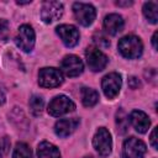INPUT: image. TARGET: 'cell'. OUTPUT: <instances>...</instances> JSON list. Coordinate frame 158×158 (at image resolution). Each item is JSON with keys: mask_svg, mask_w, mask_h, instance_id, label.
Masks as SVG:
<instances>
[{"mask_svg": "<svg viewBox=\"0 0 158 158\" xmlns=\"http://www.w3.org/2000/svg\"><path fill=\"white\" fill-rule=\"evenodd\" d=\"M118 51L120 53L128 59H135L141 57L142 52H143V44L142 41L139 40V37L135 36V35H128L122 37L118 41Z\"/></svg>", "mask_w": 158, "mask_h": 158, "instance_id": "6da1fadb", "label": "cell"}, {"mask_svg": "<svg viewBox=\"0 0 158 158\" xmlns=\"http://www.w3.org/2000/svg\"><path fill=\"white\" fill-rule=\"evenodd\" d=\"M75 104L65 95H57L48 104V114L52 116H62L74 111Z\"/></svg>", "mask_w": 158, "mask_h": 158, "instance_id": "7a4b0ae2", "label": "cell"}, {"mask_svg": "<svg viewBox=\"0 0 158 158\" xmlns=\"http://www.w3.org/2000/svg\"><path fill=\"white\" fill-rule=\"evenodd\" d=\"M93 144H94L95 151L101 157L109 156L112 148V138H111L110 132L105 127H100L93 138Z\"/></svg>", "mask_w": 158, "mask_h": 158, "instance_id": "3957f363", "label": "cell"}, {"mask_svg": "<svg viewBox=\"0 0 158 158\" xmlns=\"http://www.w3.org/2000/svg\"><path fill=\"white\" fill-rule=\"evenodd\" d=\"M63 83V74L57 68H42L38 72V84L43 88H57Z\"/></svg>", "mask_w": 158, "mask_h": 158, "instance_id": "277c9868", "label": "cell"}, {"mask_svg": "<svg viewBox=\"0 0 158 158\" xmlns=\"http://www.w3.org/2000/svg\"><path fill=\"white\" fill-rule=\"evenodd\" d=\"M73 12L75 16V20L83 25V26H89L94 22L96 11L95 7L90 4L85 2H74L73 4Z\"/></svg>", "mask_w": 158, "mask_h": 158, "instance_id": "5b68a950", "label": "cell"}, {"mask_svg": "<svg viewBox=\"0 0 158 158\" xmlns=\"http://www.w3.org/2000/svg\"><path fill=\"white\" fill-rule=\"evenodd\" d=\"M85 58H86V63H88L89 69L93 70V72L102 70L106 67L107 62H109L107 57L95 46H90V47L86 48Z\"/></svg>", "mask_w": 158, "mask_h": 158, "instance_id": "8992f818", "label": "cell"}, {"mask_svg": "<svg viewBox=\"0 0 158 158\" xmlns=\"http://www.w3.org/2000/svg\"><path fill=\"white\" fill-rule=\"evenodd\" d=\"M16 46L23 52H31L35 46V31L30 25H22L19 27L15 37Z\"/></svg>", "mask_w": 158, "mask_h": 158, "instance_id": "52a82bcc", "label": "cell"}, {"mask_svg": "<svg viewBox=\"0 0 158 158\" xmlns=\"http://www.w3.org/2000/svg\"><path fill=\"white\" fill-rule=\"evenodd\" d=\"M146 151V144L141 139L130 137L123 142L122 158H144Z\"/></svg>", "mask_w": 158, "mask_h": 158, "instance_id": "ba28073f", "label": "cell"}, {"mask_svg": "<svg viewBox=\"0 0 158 158\" xmlns=\"http://www.w3.org/2000/svg\"><path fill=\"white\" fill-rule=\"evenodd\" d=\"M121 75L118 73H109L102 78L101 88L107 99H114L117 96L121 89Z\"/></svg>", "mask_w": 158, "mask_h": 158, "instance_id": "9c48e42d", "label": "cell"}, {"mask_svg": "<svg viewBox=\"0 0 158 158\" xmlns=\"http://www.w3.org/2000/svg\"><path fill=\"white\" fill-rule=\"evenodd\" d=\"M63 15V4L59 1H44L41 7V19L46 23L59 20Z\"/></svg>", "mask_w": 158, "mask_h": 158, "instance_id": "30bf717a", "label": "cell"}, {"mask_svg": "<svg viewBox=\"0 0 158 158\" xmlns=\"http://www.w3.org/2000/svg\"><path fill=\"white\" fill-rule=\"evenodd\" d=\"M56 32L67 47H74L79 42V31L73 25H59L56 28Z\"/></svg>", "mask_w": 158, "mask_h": 158, "instance_id": "8fae6325", "label": "cell"}, {"mask_svg": "<svg viewBox=\"0 0 158 158\" xmlns=\"http://www.w3.org/2000/svg\"><path fill=\"white\" fill-rule=\"evenodd\" d=\"M60 68L68 77H78L79 74L83 73L84 64L79 57H77L74 54H69L62 59Z\"/></svg>", "mask_w": 158, "mask_h": 158, "instance_id": "7c38bea8", "label": "cell"}, {"mask_svg": "<svg viewBox=\"0 0 158 158\" xmlns=\"http://www.w3.org/2000/svg\"><path fill=\"white\" fill-rule=\"evenodd\" d=\"M79 123H80V120L77 118V117H74V118H63V120H59V121L56 122L54 131H56L57 136L67 137L77 130Z\"/></svg>", "mask_w": 158, "mask_h": 158, "instance_id": "4fadbf2b", "label": "cell"}, {"mask_svg": "<svg viewBox=\"0 0 158 158\" xmlns=\"http://www.w3.org/2000/svg\"><path fill=\"white\" fill-rule=\"evenodd\" d=\"M128 121L132 123L135 130L139 133L147 132V130L151 125V121H149V117L147 116V114H144L143 111H139V110H133L130 114Z\"/></svg>", "mask_w": 158, "mask_h": 158, "instance_id": "5bb4252c", "label": "cell"}, {"mask_svg": "<svg viewBox=\"0 0 158 158\" xmlns=\"http://www.w3.org/2000/svg\"><path fill=\"white\" fill-rule=\"evenodd\" d=\"M104 28L107 33L115 36L123 28V20L117 14H110L104 20Z\"/></svg>", "mask_w": 158, "mask_h": 158, "instance_id": "9a60e30c", "label": "cell"}, {"mask_svg": "<svg viewBox=\"0 0 158 158\" xmlns=\"http://www.w3.org/2000/svg\"><path fill=\"white\" fill-rule=\"evenodd\" d=\"M37 157L38 158H60V153L54 144L47 141H43L37 147Z\"/></svg>", "mask_w": 158, "mask_h": 158, "instance_id": "2e32d148", "label": "cell"}, {"mask_svg": "<svg viewBox=\"0 0 158 158\" xmlns=\"http://www.w3.org/2000/svg\"><path fill=\"white\" fill-rule=\"evenodd\" d=\"M80 94H81V101H83L84 106H86V107H91L99 101V93L94 89L83 88Z\"/></svg>", "mask_w": 158, "mask_h": 158, "instance_id": "e0dca14e", "label": "cell"}, {"mask_svg": "<svg viewBox=\"0 0 158 158\" xmlns=\"http://www.w3.org/2000/svg\"><path fill=\"white\" fill-rule=\"evenodd\" d=\"M143 14L151 23H157V21H158V2H156V1L144 2Z\"/></svg>", "mask_w": 158, "mask_h": 158, "instance_id": "ac0fdd59", "label": "cell"}, {"mask_svg": "<svg viewBox=\"0 0 158 158\" xmlns=\"http://www.w3.org/2000/svg\"><path fill=\"white\" fill-rule=\"evenodd\" d=\"M12 158H33L32 156V151L31 148L23 143V142H17L16 147L14 149V154Z\"/></svg>", "mask_w": 158, "mask_h": 158, "instance_id": "d6986e66", "label": "cell"}, {"mask_svg": "<svg viewBox=\"0 0 158 158\" xmlns=\"http://www.w3.org/2000/svg\"><path fill=\"white\" fill-rule=\"evenodd\" d=\"M28 105H30V110H31L32 115L38 116V115L42 114L44 102H43L42 96H40V95H32L31 99H30V101H28Z\"/></svg>", "mask_w": 158, "mask_h": 158, "instance_id": "ffe728a7", "label": "cell"}, {"mask_svg": "<svg viewBox=\"0 0 158 158\" xmlns=\"http://www.w3.org/2000/svg\"><path fill=\"white\" fill-rule=\"evenodd\" d=\"M116 125H117V131L120 133H126L127 128H128V118L125 115L123 110H118L116 112Z\"/></svg>", "mask_w": 158, "mask_h": 158, "instance_id": "44dd1931", "label": "cell"}, {"mask_svg": "<svg viewBox=\"0 0 158 158\" xmlns=\"http://www.w3.org/2000/svg\"><path fill=\"white\" fill-rule=\"evenodd\" d=\"M9 36H10L9 22L5 19H0V40L1 41H7Z\"/></svg>", "mask_w": 158, "mask_h": 158, "instance_id": "7402d4cb", "label": "cell"}, {"mask_svg": "<svg viewBox=\"0 0 158 158\" xmlns=\"http://www.w3.org/2000/svg\"><path fill=\"white\" fill-rule=\"evenodd\" d=\"M94 42H95V44H98L99 49L100 48H107L110 46V41L104 35H101V33H96L94 36Z\"/></svg>", "mask_w": 158, "mask_h": 158, "instance_id": "603a6c76", "label": "cell"}, {"mask_svg": "<svg viewBox=\"0 0 158 158\" xmlns=\"http://www.w3.org/2000/svg\"><path fill=\"white\" fill-rule=\"evenodd\" d=\"M10 144H11V142H10L9 137L4 136V137L0 138V153L2 156L7 154V152L10 151Z\"/></svg>", "mask_w": 158, "mask_h": 158, "instance_id": "cb8c5ba5", "label": "cell"}, {"mask_svg": "<svg viewBox=\"0 0 158 158\" xmlns=\"http://www.w3.org/2000/svg\"><path fill=\"white\" fill-rule=\"evenodd\" d=\"M144 77L147 78V80H149L152 83H156V79H157V72H156V69L149 68L148 70L144 72Z\"/></svg>", "mask_w": 158, "mask_h": 158, "instance_id": "d4e9b609", "label": "cell"}, {"mask_svg": "<svg viewBox=\"0 0 158 158\" xmlns=\"http://www.w3.org/2000/svg\"><path fill=\"white\" fill-rule=\"evenodd\" d=\"M157 128L158 127H154L153 131H152V133H151V144H152V147L154 149L158 148V144H157Z\"/></svg>", "mask_w": 158, "mask_h": 158, "instance_id": "484cf974", "label": "cell"}, {"mask_svg": "<svg viewBox=\"0 0 158 158\" xmlns=\"http://www.w3.org/2000/svg\"><path fill=\"white\" fill-rule=\"evenodd\" d=\"M128 85H130L131 89H137L138 86H141V83H139V80L136 77H131L128 79Z\"/></svg>", "mask_w": 158, "mask_h": 158, "instance_id": "4316f807", "label": "cell"}, {"mask_svg": "<svg viewBox=\"0 0 158 158\" xmlns=\"http://www.w3.org/2000/svg\"><path fill=\"white\" fill-rule=\"evenodd\" d=\"M133 4V1H116L117 6H131Z\"/></svg>", "mask_w": 158, "mask_h": 158, "instance_id": "83f0119b", "label": "cell"}, {"mask_svg": "<svg viewBox=\"0 0 158 158\" xmlns=\"http://www.w3.org/2000/svg\"><path fill=\"white\" fill-rule=\"evenodd\" d=\"M157 36H158V32H154V33H153V37H152V43H153L154 49L158 48V46H157Z\"/></svg>", "mask_w": 158, "mask_h": 158, "instance_id": "f1b7e54d", "label": "cell"}, {"mask_svg": "<svg viewBox=\"0 0 158 158\" xmlns=\"http://www.w3.org/2000/svg\"><path fill=\"white\" fill-rule=\"evenodd\" d=\"M19 5H25V4H30L31 2V0H28V1H16Z\"/></svg>", "mask_w": 158, "mask_h": 158, "instance_id": "f546056e", "label": "cell"}, {"mask_svg": "<svg viewBox=\"0 0 158 158\" xmlns=\"http://www.w3.org/2000/svg\"><path fill=\"white\" fill-rule=\"evenodd\" d=\"M2 157H4V156H2V154H1V153H0V158H2Z\"/></svg>", "mask_w": 158, "mask_h": 158, "instance_id": "4dcf8cb0", "label": "cell"}]
</instances>
